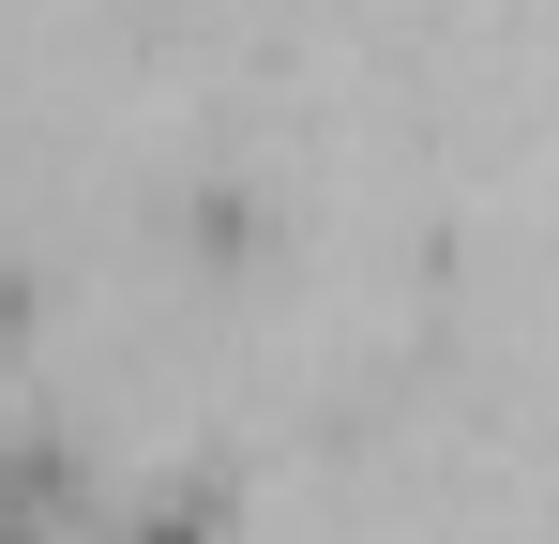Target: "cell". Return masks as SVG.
<instances>
[{"label": "cell", "instance_id": "2", "mask_svg": "<svg viewBox=\"0 0 559 544\" xmlns=\"http://www.w3.org/2000/svg\"><path fill=\"white\" fill-rule=\"evenodd\" d=\"M212 515H227V499H212V484H182V499H152V530H136V544H212Z\"/></svg>", "mask_w": 559, "mask_h": 544}, {"label": "cell", "instance_id": "1", "mask_svg": "<svg viewBox=\"0 0 559 544\" xmlns=\"http://www.w3.org/2000/svg\"><path fill=\"white\" fill-rule=\"evenodd\" d=\"M182 243H197V258H242L258 212H242V197H182Z\"/></svg>", "mask_w": 559, "mask_h": 544}, {"label": "cell", "instance_id": "3", "mask_svg": "<svg viewBox=\"0 0 559 544\" xmlns=\"http://www.w3.org/2000/svg\"><path fill=\"white\" fill-rule=\"evenodd\" d=\"M15 333H31V287H15V272H0V348H15Z\"/></svg>", "mask_w": 559, "mask_h": 544}]
</instances>
